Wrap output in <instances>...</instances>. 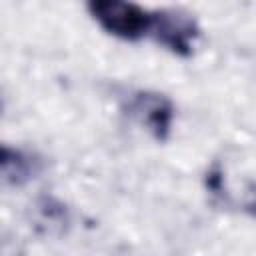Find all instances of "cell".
Returning a JSON list of instances; mask_svg holds the SVG:
<instances>
[{"mask_svg": "<svg viewBox=\"0 0 256 256\" xmlns=\"http://www.w3.org/2000/svg\"><path fill=\"white\" fill-rule=\"evenodd\" d=\"M144 126H148L154 136L164 138L168 128H170V118H172V108L170 104L160 98L158 94H138L132 102L130 108Z\"/></svg>", "mask_w": 256, "mask_h": 256, "instance_id": "3957f363", "label": "cell"}, {"mask_svg": "<svg viewBox=\"0 0 256 256\" xmlns=\"http://www.w3.org/2000/svg\"><path fill=\"white\" fill-rule=\"evenodd\" d=\"M86 4L100 28L112 36L136 40L150 32L152 14L132 0H86Z\"/></svg>", "mask_w": 256, "mask_h": 256, "instance_id": "6da1fadb", "label": "cell"}, {"mask_svg": "<svg viewBox=\"0 0 256 256\" xmlns=\"http://www.w3.org/2000/svg\"><path fill=\"white\" fill-rule=\"evenodd\" d=\"M34 162L36 160L32 156L22 154L20 150H8V148H4L2 150V174H4V180L6 182H12V184L26 182L36 172Z\"/></svg>", "mask_w": 256, "mask_h": 256, "instance_id": "277c9868", "label": "cell"}, {"mask_svg": "<svg viewBox=\"0 0 256 256\" xmlns=\"http://www.w3.org/2000/svg\"><path fill=\"white\" fill-rule=\"evenodd\" d=\"M150 32L154 38L176 54H190L196 38L194 22L180 12H156L152 14Z\"/></svg>", "mask_w": 256, "mask_h": 256, "instance_id": "7a4b0ae2", "label": "cell"}]
</instances>
